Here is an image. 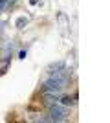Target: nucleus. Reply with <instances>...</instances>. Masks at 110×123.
<instances>
[{
	"label": "nucleus",
	"instance_id": "f257e3e1",
	"mask_svg": "<svg viewBox=\"0 0 110 123\" xmlns=\"http://www.w3.org/2000/svg\"><path fill=\"white\" fill-rule=\"evenodd\" d=\"M70 83V74L68 70L64 68L57 74H52L44 79V83L41 85V92H53V94H63L66 90Z\"/></svg>",
	"mask_w": 110,
	"mask_h": 123
},
{
	"label": "nucleus",
	"instance_id": "f03ea898",
	"mask_svg": "<svg viewBox=\"0 0 110 123\" xmlns=\"http://www.w3.org/2000/svg\"><path fill=\"white\" fill-rule=\"evenodd\" d=\"M70 116V108L61 105V103H55L52 107H48V119L50 121H66Z\"/></svg>",
	"mask_w": 110,
	"mask_h": 123
},
{
	"label": "nucleus",
	"instance_id": "7ed1b4c3",
	"mask_svg": "<svg viewBox=\"0 0 110 123\" xmlns=\"http://www.w3.org/2000/svg\"><path fill=\"white\" fill-rule=\"evenodd\" d=\"M57 20H59V26H61V35H68V28H70V18L66 17V13H59L57 15Z\"/></svg>",
	"mask_w": 110,
	"mask_h": 123
},
{
	"label": "nucleus",
	"instance_id": "20e7f679",
	"mask_svg": "<svg viewBox=\"0 0 110 123\" xmlns=\"http://www.w3.org/2000/svg\"><path fill=\"white\" fill-rule=\"evenodd\" d=\"M64 68H66L64 61H57V62H52V64L46 66V74L52 75V74H57V72H61V70H64Z\"/></svg>",
	"mask_w": 110,
	"mask_h": 123
},
{
	"label": "nucleus",
	"instance_id": "39448f33",
	"mask_svg": "<svg viewBox=\"0 0 110 123\" xmlns=\"http://www.w3.org/2000/svg\"><path fill=\"white\" fill-rule=\"evenodd\" d=\"M59 103L64 105V107H75V105H77V94H73V96H63V94H61Z\"/></svg>",
	"mask_w": 110,
	"mask_h": 123
},
{
	"label": "nucleus",
	"instance_id": "423d86ee",
	"mask_svg": "<svg viewBox=\"0 0 110 123\" xmlns=\"http://www.w3.org/2000/svg\"><path fill=\"white\" fill-rule=\"evenodd\" d=\"M28 22H29V20H28V17H18V18L15 20V26L18 28V30H22V28H24Z\"/></svg>",
	"mask_w": 110,
	"mask_h": 123
},
{
	"label": "nucleus",
	"instance_id": "0eeeda50",
	"mask_svg": "<svg viewBox=\"0 0 110 123\" xmlns=\"http://www.w3.org/2000/svg\"><path fill=\"white\" fill-rule=\"evenodd\" d=\"M29 119H31V121H50L48 116H42V114H31Z\"/></svg>",
	"mask_w": 110,
	"mask_h": 123
},
{
	"label": "nucleus",
	"instance_id": "6e6552de",
	"mask_svg": "<svg viewBox=\"0 0 110 123\" xmlns=\"http://www.w3.org/2000/svg\"><path fill=\"white\" fill-rule=\"evenodd\" d=\"M18 59H26V50H22L20 53H18Z\"/></svg>",
	"mask_w": 110,
	"mask_h": 123
},
{
	"label": "nucleus",
	"instance_id": "1a4fd4ad",
	"mask_svg": "<svg viewBox=\"0 0 110 123\" xmlns=\"http://www.w3.org/2000/svg\"><path fill=\"white\" fill-rule=\"evenodd\" d=\"M6 4H7V0H0V11L4 9V6H6Z\"/></svg>",
	"mask_w": 110,
	"mask_h": 123
},
{
	"label": "nucleus",
	"instance_id": "9d476101",
	"mask_svg": "<svg viewBox=\"0 0 110 123\" xmlns=\"http://www.w3.org/2000/svg\"><path fill=\"white\" fill-rule=\"evenodd\" d=\"M37 2H39V0H29V4H31V6H35Z\"/></svg>",
	"mask_w": 110,
	"mask_h": 123
}]
</instances>
